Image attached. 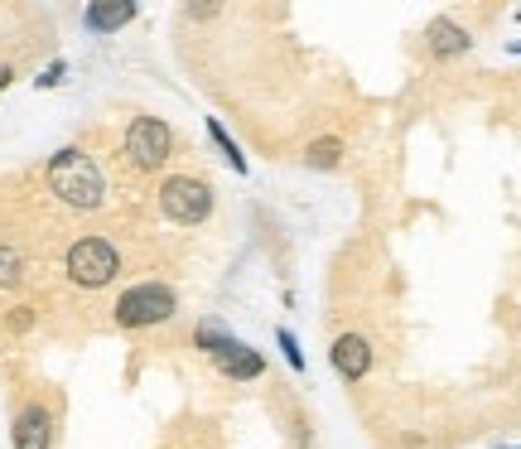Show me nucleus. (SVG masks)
Here are the masks:
<instances>
[{"mask_svg": "<svg viewBox=\"0 0 521 449\" xmlns=\"http://www.w3.org/2000/svg\"><path fill=\"white\" fill-rule=\"evenodd\" d=\"M44 189L54 198L58 208H68V213H102L107 208V174L102 165L78 150V145H68V150H58L54 160L44 165Z\"/></svg>", "mask_w": 521, "mask_h": 449, "instance_id": "nucleus-1", "label": "nucleus"}, {"mask_svg": "<svg viewBox=\"0 0 521 449\" xmlns=\"http://www.w3.org/2000/svg\"><path fill=\"white\" fill-rule=\"evenodd\" d=\"M63 276H68L73 290H107V285H116L121 281V252H116V242L111 237H97V232L68 242Z\"/></svg>", "mask_w": 521, "mask_h": 449, "instance_id": "nucleus-2", "label": "nucleus"}, {"mask_svg": "<svg viewBox=\"0 0 521 449\" xmlns=\"http://www.w3.org/2000/svg\"><path fill=\"white\" fill-rule=\"evenodd\" d=\"M174 309H179V290L174 285L140 281L131 290H121V300L111 309V324L116 329H155V324L174 319Z\"/></svg>", "mask_w": 521, "mask_h": 449, "instance_id": "nucleus-3", "label": "nucleus"}, {"mask_svg": "<svg viewBox=\"0 0 521 449\" xmlns=\"http://www.w3.org/2000/svg\"><path fill=\"white\" fill-rule=\"evenodd\" d=\"M169 155H174V131H169V121L160 116H136L131 126H126V136H121V160L136 169V174H160L169 165Z\"/></svg>", "mask_w": 521, "mask_h": 449, "instance_id": "nucleus-4", "label": "nucleus"}, {"mask_svg": "<svg viewBox=\"0 0 521 449\" xmlns=\"http://www.w3.org/2000/svg\"><path fill=\"white\" fill-rule=\"evenodd\" d=\"M160 213L179 227H203L213 218V189L198 174H169L160 184Z\"/></svg>", "mask_w": 521, "mask_h": 449, "instance_id": "nucleus-5", "label": "nucleus"}, {"mask_svg": "<svg viewBox=\"0 0 521 449\" xmlns=\"http://www.w3.org/2000/svg\"><path fill=\"white\" fill-rule=\"evenodd\" d=\"M58 440V411L49 401H20L10 416V445L15 449H54Z\"/></svg>", "mask_w": 521, "mask_h": 449, "instance_id": "nucleus-6", "label": "nucleus"}, {"mask_svg": "<svg viewBox=\"0 0 521 449\" xmlns=\"http://www.w3.org/2000/svg\"><path fill=\"white\" fill-rule=\"evenodd\" d=\"M329 363H333V372H338L343 382H362V377L372 372V343H367L362 334H343V338H333Z\"/></svg>", "mask_w": 521, "mask_h": 449, "instance_id": "nucleus-7", "label": "nucleus"}, {"mask_svg": "<svg viewBox=\"0 0 521 449\" xmlns=\"http://www.w3.org/2000/svg\"><path fill=\"white\" fill-rule=\"evenodd\" d=\"M425 44H430V54L435 58H459L473 49V39H468L464 25H454V20H430V29H425Z\"/></svg>", "mask_w": 521, "mask_h": 449, "instance_id": "nucleus-8", "label": "nucleus"}, {"mask_svg": "<svg viewBox=\"0 0 521 449\" xmlns=\"http://www.w3.org/2000/svg\"><path fill=\"white\" fill-rule=\"evenodd\" d=\"M131 20H136L131 0H97V5H87V15H83V25L97 29V34H111V29L131 25Z\"/></svg>", "mask_w": 521, "mask_h": 449, "instance_id": "nucleus-9", "label": "nucleus"}, {"mask_svg": "<svg viewBox=\"0 0 521 449\" xmlns=\"http://www.w3.org/2000/svg\"><path fill=\"white\" fill-rule=\"evenodd\" d=\"M193 348L222 363V358L237 348V338H232V329H227L222 319H213V314H208V319H198V329H193Z\"/></svg>", "mask_w": 521, "mask_h": 449, "instance_id": "nucleus-10", "label": "nucleus"}, {"mask_svg": "<svg viewBox=\"0 0 521 449\" xmlns=\"http://www.w3.org/2000/svg\"><path fill=\"white\" fill-rule=\"evenodd\" d=\"M218 372L227 377V382H256V377L266 372V363H261V353H256V348L237 343V348H232V353L218 363Z\"/></svg>", "mask_w": 521, "mask_h": 449, "instance_id": "nucleus-11", "label": "nucleus"}, {"mask_svg": "<svg viewBox=\"0 0 521 449\" xmlns=\"http://www.w3.org/2000/svg\"><path fill=\"white\" fill-rule=\"evenodd\" d=\"M25 256L15 252V247H0V290H20L25 285Z\"/></svg>", "mask_w": 521, "mask_h": 449, "instance_id": "nucleus-12", "label": "nucleus"}, {"mask_svg": "<svg viewBox=\"0 0 521 449\" xmlns=\"http://www.w3.org/2000/svg\"><path fill=\"white\" fill-rule=\"evenodd\" d=\"M208 136H213V145L222 150V160H227V165L237 169V174H247V155H242V150H237V141H232V136L222 131V121H218V116L208 121Z\"/></svg>", "mask_w": 521, "mask_h": 449, "instance_id": "nucleus-13", "label": "nucleus"}, {"mask_svg": "<svg viewBox=\"0 0 521 449\" xmlns=\"http://www.w3.org/2000/svg\"><path fill=\"white\" fill-rule=\"evenodd\" d=\"M338 160H343V145L338 141H314L309 150H304V165L309 169H333Z\"/></svg>", "mask_w": 521, "mask_h": 449, "instance_id": "nucleus-14", "label": "nucleus"}, {"mask_svg": "<svg viewBox=\"0 0 521 449\" xmlns=\"http://www.w3.org/2000/svg\"><path fill=\"white\" fill-rule=\"evenodd\" d=\"M280 348H285V358H290V367H295V372H304V353H300V343H295V334H290V329H280Z\"/></svg>", "mask_w": 521, "mask_h": 449, "instance_id": "nucleus-15", "label": "nucleus"}, {"mask_svg": "<svg viewBox=\"0 0 521 449\" xmlns=\"http://www.w3.org/2000/svg\"><path fill=\"white\" fill-rule=\"evenodd\" d=\"M218 10H222V5H189V15H193V20H213Z\"/></svg>", "mask_w": 521, "mask_h": 449, "instance_id": "nucleus-16", "label": "nucleus"}, {"mask_svg": "<svg viewBox=\"0 0 521 449\" xmlns=\"http://www.w3.org/2000/svg\"><path fill=\"white\" fill-rule=\"evenodd\" d=\"M15 83V68H10V63H0V87H10Z\"/></svg>", "mask_w": 521, "mask_h": 449, "instance_id": "nucleus-17", "label": "nucleus"}, {"mask_svg": "<svg viewBox=\"0 0 521 449\" xmlns=\"http://www.w3.org/2000/svg\"><path fill=\"white\" fill-rule=\"evenodd\" d=\"M512 54H521V44H512Z\"/></svg>", "mask_w": 521, "mask_h": 449, "instance_id": "nucleus-18", "label": "nucleus"}]
</instances>
